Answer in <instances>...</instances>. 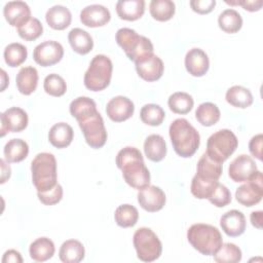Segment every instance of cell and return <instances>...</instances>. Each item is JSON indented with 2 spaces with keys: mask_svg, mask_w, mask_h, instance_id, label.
<instances>
[{
  "mask_svg": "<svg viewBox=\"0 0 263 263\" xmlns=\"http://www.w3.org/2000/svg\"><path fill=\"white\" fill-rule=\"evenodd\" d=\"M220 116L221 113L218 106L211 102L201 103L195 111V117L197 121L203 126L214 125L219 121Z\"/></svg>",
  "mask_w": 263,
  "mask_h": 263,
  "instance_id": "d6a6232c",
  "label": "cell"
},
{
  "mask_svg": "<svg viewBox=\"0 0 263 263\" xmlns=\"http://www.w3.org/2000/svg\"><path fill=\"white\" fill-rule=\"evenodd\" d=\"M3 55L5 63L9 67H17L27 60L28 50L23 44L13 42L5 47Z\"/></svg>",
  "mask_w": 263,
  "mask_h": 263,
  "instance_id": "74e56055",
  "label": "cell"
},
{
  "mask_svg": "<svg viewBox=\"0 0 263 263\" xmlns=\"http://www.w3.org/2000/svg\"><path fill=\"white\" fill-rule=\"evenodd\" d=\"M114 219L118 226L127 228L133 227L136 225L139 219V212L138 210L128 203L119 205L114 213Z\"/></svg>",
  "mask_w": 263,
  "mask_h": 263,
  "instance_id": "8d00e7d4",
  "label": "cell"
},
{
  "mask_svg": "<svg viewBox=\"0 0 263 263\" xmlns=\"http://www.w3.org/2000/svg\"><path fill=\"white\" fill-rule=\"evenodd\" d=\"M86 143L95 149L103 147L107 141V130L102 115L99 112L77 121Z\"/></svg>",
  "mask_w": 263,
  "mask_h": 263,
  "instance_id": "9c48e42d",
  "label": "cell"
},
{
  "mask_svg": "<svg viewBox=\"0 0 263 263\" xmlns=\"http://www.w3.org/2000/svg\"><path fill=\"white\" fill-rule=\"evenodd\" d=\"M246 217L238 210H230L222 215L220 226L222 230L231 237L241 235L246 230Z\"/></svg>",
  "mask_w": 263,
  "mask_h": 263,
  "instance_id": "ffe728a7",
  "label": "cell"
},
{
  "mask_svg": "<svg viewBox=\"0 0 263 263\" xmlns=\"http://www.w3.org/2000/svg\"><path fill=\"white\" fill-rule=\"evenodd\" d=\"M238 146V140L233 132L224 128L211 135L206 142L205 153L214 160L223 163Z\"/></svg>",
  "mask_w": 263,
  "mask_h": 263,
  "instance_id": "52a82bcc",
  "label": "cell"
},
{
  "mask_svg": "<svg viewBox=\"0 0 263 263\" xmlns=\"http://www.w3.org/2000/svg\"><path fill=\"white\" fill-rule=\"evenodd\" d=\"M22 263L23 258L20 254V252L15 250H8L4 253L3 258H2V263Z\"/></svg>",
  "mask_w": 263,
  "mask_h": 263,
  "instance_id": "681fc988",
  "label": "cell"
},
{
  "mask_svg": "<svg viewBox=\"0 0 263 263\" xmlns=\"http://www.w3.org/2000/svg\"><path fill=\"white\" fill-rule=\"evenodd\" d=\"M262 211H256V212H252L250 219L252 222V225L258 229H260L262 227Z\"/></svg>",
  "mask_w": 263,
  "mask_h": 263,
  "instance_id": "f907efd6",
  "label": "cell"
},
{
  "mask_svg": "<svg viewBox=\"0 0 263 263\" xmlns=\"http://www.w3.org/2000/svg\"><path fill=\"white\" fill-rule=\"evenodd\" d=\"M43 88L46 93L53 97H61L67 90V84L64 78L58 74H49L44 78Z\"/></svg>",
  "mask_w": 263,
  "mask_h": 263,
  "instance_id": "7bdbcfd3",
  "label": "cell"
},
{
  "mask_svg": "<svg viewBox=\"0 0 263 263\" xmlns=\"http://www.w3.org/2000/svg\"><path fill=\"white\" fill-rule=\"evenodd\" d=\"M116 164L122 171L124 181L133 188L141 190L150 184V173L141 151L135 147H124L116 156Z\"/></svg>",
  "mask_w": 263,
  "mask_h": 263,
  "instance_id": "6da1fadb",
  "label": "cell"
},
{
  "mask_svg": "<svg viewBox=\"0 0 263 263\" xmlns=\"http://www.w3.org/2000/svg\"><path fill=\"white\" fill-rule=\"evenodd\" d=\"M113 65L105 54H97L90 61L89 67L84 74V85L92 91L105 89L111 81Z\"/></svg>",
  "mask_w": 263,
  "mask_h": 263,
  "instance_id": "8992f818",
  "label": "cell"
},
{
  "mask_svg": "<svg viewBox=\"0 0 263 263\" xmlns=\"http://www.w3.org/2000/svg\"><path fill=\"white\" fill-rule=\"evenodd\" d=\"M138 202L147 212L160 211L165 204V194L157 186L149 185L138 192Z\"/></svg>",
  "mask_w": 263,
  "mask_h": 263,
  "instance_id": "5bb4252c",
  "label": "cell"
},
{
  "mask_svg": "<svg viewBox=\"0 0 263 263\" xmlns=\"http://www.w3.org/2000/svg\"><path fill=\"white\" fill-rule=\"evenodd\" d=\"M141 120L148 125L157 126L160 125L165 117L164 110L156 104H146L140 111Z\"/></svg>",
  "mask_w": 263,
  "mask_h": 263,
  "instance_id": "f35d334b",
  "label": "cell"
},
{
  "mask_svg": "<svg viewBox=\"0 0 263 263\" xmlns=\"http://www.w3.org/2000/svg\"><path fill=\"white\" fill-rule=\"evenodd\" d=\"M31 172L32 182L37 192L47 191L58 184L57 160L51 153H38L31 162Z\"/></svg>",
  "mask_w": 263,
  "mask_h": 263,
  "instance_id": "277c9868",
  "label": "cell"
},
{
  "mask_svg": "<svg viewBox=\"0 0 263 263\" xmlns=\"http://www.w3.org/2000/svg\"><path fill=\"white\" fill-rule=\"evenodd\" d=\"M1 77H2V86H1V91H3L6 87V85L8 84L9 82V78L7 77L6 73L4 70H1Z\"/></svg>",
  "mask_w": 263,
  "mask_h": 263,
  "instance_id": "f5cc1de1",
  "label": "cell"
},
{
  "mask_svg": "<svg viewBox=\"0 0 263 263\" xmlns=\"http://www.w3.org/2000/svg\"><path fill=\"white\" fill-rule=\"evenodd\" d=\"M134 247L138 258L143 262H152L158 259L162 252V245L158 236L147 227H141L134 234Z\"/></svg>",
  "mask_w": 263,
  "mask_h": 263,
  "instance_id": "ba28073f",
  "label": "cell"
},
{
  "mask_svg": "<svg viewBox=\"0 0 263 263\" xmlns=\"http://www.w3.org/2000/svg\"><path fill=\"white\" fill-rule=\"evenodd\" d=\"M213 256L218 263H237L241 260V251L236 245L226 242L222 243Z\"/></svg>",
  "mask_w": 263,
  "mask_h": 263,
  "instance_id": "ab89813d",
  "label": "cell"
},
{
  "mask_svg": "<svg viewBox=\"0 0 263 263\" xmlns=\"http://www.w3.org/2000/svg\"><path fill=\"white\" fill-rule=\"evenodd\" d=\"M68 40L72 49L79 54H86L93 47V40L89 33L80 28L72 29L68 34Z\"/></svg>",
  "mask_w": 263,
  "mask_h": 263,
  "instance_id": "484cf974",
  "label": "cell"
},
{
  "mask_svg": "<svg viewBox=\"0 0 263 263\" xmlns=\"http://www.w3.org/2000/svg\"><path fill=\"white\" fill-rule=\"evenodd\" d=\"M37 196L39 200L45 205H52L58 203L63 197V188L58 183L53 188L44 191V192H37Z\"/></svg>",
  "mask_w": 263,
  "mask_h": 263,
  "instance_id": "f6af8a7d",
  "label": "cell"
},
{
  "mask_svg": "<svg viewBox=\"0 0 263 263\" xmlns=\"http://www.w3.org/2000/svg\"><path fill=\"white\" fill-rule=\"evenodd\" d=\"M257 165L253 158L247 154H240L229 164L228 175L233 182H247L257 171Z\"/></svg>",
  "mask_w": 263,
  "mask_h": 263,
  "instance_id": "4fadbf2b",
  "label": "cell"
},
{
  "mask_svg": "<svg viewBox=\"0 0 263 263\" xmlns=\"http://www.w3.org/2000/svg\"><path fill=\"white\" fill-rule=\"evenodd\" d=\"M187 239L196 251L204 256H213L223 243L219 229L203 223L191 225L187 230Z\"/></svg>",
  "mask_w": 263,
  "mask_h": 263,
  "instance_id": "3957f363",
  "label": "cell"
},
{
  "mask_svg": "<svg viewBox=\"0 0 263 263\" xmlns=\"http://www.w3.org/2000/svg\"><path fill=\"white\" fill-rule=\"evenodd\" d=\"M262 141H263L262 134H258L254 136L249 143V150L251 154L259 160H262Z\"/></svg>",
  "mask_w": 263,
  "mask_h": 263,
  "instance_id": "7dc6e473",
  "label": "cell"
},
{
  "mask_svg": "<svg viewBox=\"0 0 263 263\" xmlns=\"http://www.w3.org/2000/svg\"><path fill=\"white\" fill-rule=\"evenodd\" d=\"M54 245L47 237H39L35 239L29 248L31 258L37 262H44L50 259L54 254Z\"/></svg>",
  "mask_w": 263,
  "mask_h": 263,
  "instance_id": "f1b7e54d",
  "label": "cell"
},
{
  "mask_svg": "<svg viewBox=\"0 0 263 263\" xmlns=\"http://www.w3.org/2000/svg\"><path fill=\"white\" fill-rule=\"evenodd\" d=\"M74 137V132L71 125L66 122H58L53 124L48 133L50 144L59 149L68 147Z\"/></svg>",
  "mask_w": 263,
  "mask_h": 263,
  "instance_id": "44dd1931",
  "label": "cell"
},
{
  "mask_svg": "<svg viewBox=\"0 0 263 263\" xmlns=\"http://www.w3.org/2000/svg\"><path fill=\"white\" fill-rule=\"evenodd\" d=\"M43 32L41 22L36 17H31L27 23L17 28V33L21 38L27 41H33L40 37Z\"/></svg>",
  "mask_w": 263,
  "mask_h": 263,
  "instance_id": "b9f144b4",
  "label": "cell"
},
{
  "mask_svg": "<svg viewBox=\"0 0 263 263\" xmlns=\"http://www.w3.org/2000/svg\"><path fill=\"white\" fill-rule=\"evenodd\" d=\"M135 111V105L126 97L117 96L112 98L106 106L108 117L115 122H121L130 118Z\"/></svg>",
  "mask_w": 263,
  "mask_h": 263,
  "instance_id": "9a60e30c",
  "label": "cell"
},
{
  "mask_svg": "<svg viewBox=\"0 0 263 263\" xmlns=\"http://www.w3.org/2000/svg\"><path fill=\"white\" fill-rule=\"evenodd\" d=\"M70 113L77 121L98 112L96 102L88 97H78L70 104Z\"/></svg>",
  "mask_w": 263,
  "mask_h": 263,
  "instance_id": "1f68e13d",
  "label": "cell"
},
{
  "mask_svg": "<svg viewBox=\"0 0 263 263\" xmlns=\"http://www.w3.org/2000/svg\"><path fill=\"white\" fill-rule=\"evenodd\" d=\"M16 87L22 95L29 96L35 91L38 84V72L32 66L23 67L15 78Z\"/></svg>",
  "mask_w": 263,
  "mask_h": 263,
  "instance_id": "603a6c76",
  "label": "cell"
},
{
  "mask_svg": "<svg viewBox=\"0 0 263 263\" xmlns=\"http://www.w3.org/2000/svg\"><path fill=\"white\" fill-rule=\"evenodd\" d=\"M45 20L50 28L54 30H64L70 26L72 14L66 6L58 4L51 6L46 11Z\"/></svg>",
  "mask_w": 263,
  "mask_h": 263,
  "instance_id": "7402d4cb",
  "label": "cell"
},
{
  "mask_svg": "<svg viewBox=\"0 0 263 263\" xmlns=\"http://www.w3.org/2000/svg\"><path fill=\"white\" fill-rule=\"evenodd\" d=\"M135 64L139 76L146 81H156L163 74V62L159 57L154 53L136 62Z\"/></svg>",
  "mask_w": 263,
  "mask_h": 263,
  "instance_id": "2e32d148",
  "label": "cell"
},
{
  "mask_svg": "<svg viewBox=\"0 0 263 263\" xmlns=\"http://www.w3.org/2000/svg\"><path fill=\"white\" fill-rule=\"evenodd\" d=\"M0 164H1V170H2V174H1V183L3 184V183L6 182L7 179H9L11 170H10L9 164H7L4 159H0Z\"/></svg>",
  "mask_w": 263,
  "mask_h": 263,
  "instance_id": "816d5d0a",
  "label": "cell"
},
{
  "mask_svg": "<svg viewBox=\"0 0 263 263\" xmlns=\"http://www.w3.org/2000/svg\"><path fill=\"white\" fill-rule=\"evenodd\" d=\"M227 4L230 5H241L243 9L249 10V11H257L262 7V0H241V1H225Z\"/></svg>",
  "mask_w": 263,
  "mask_h": 263,
  "instance_id": "c3c4849f",
  "label": "cell"
},
{
  "mask_svg": "<svg viewBox=\"0 0 263 263\" xmlns=\"http://www.w3.org/2000/svg\"><path fill=\"white\" fill-rule=\"evenodd\" d=\"M208 199L214 205L218 208H223L231 202V193L225 185L218 183Z\"/></svg>",
  "mask_w": 263,
  "mask_h": 263,
  "instance_id": "ee69618b",
  "label": "cell"
},
{
  "mask_svg": "<svg viewBox=\"0 0 263 263\" xmlns=\"http://www.w3.org/2000/svg\"><path fill=\"white\" fill-rule=\"evenodd\" d=\"M216 5L215 0H192L190 1V6L193 11L200 13V14H205L211 12Z\"/></svg>",
  "mask_w": 263,
  "mask_h": 263,
  "instance_id": "bcb514c9",
  "label": "cell"
},
{
  "mask_svg": "<svg viewBox=\"0 0 263 263\" xmlns=\"http://www.w3.org/2000/svg\"><path fill=\"white\" fill-rule=\"evenodd\" d=\"M3 153L7 162H20L28 156L29 146L22 139H11L5 144Z\"/></svg>",
  "mask_w": 263,
  "mask_h": 263,
  "instance_id": "4dcf8cb0",
  "label": "cell"
},
{
  "mask_svg": "<svg viewBox=\"0 0 263 263\" xmlns=\"http://www.w3.org/2000/svg\"><path fill=\"white\" fill-rule=\"evenodd\" d=\"M218 183V180H204L195 175L191 181L190 191L196 198H209V196L212 194Z\"/></svg>",
  "mask_w": 263,
  "mask_h": 263,
  "instance_id": "60d3db41",
  "label": "cell"
},
{
  "mask_svg": "<svg viewBox=\"0 0 263 263\" xmlns=\"http://www.w3.org/2000/svg\"><path fill=\"white\" fill-rule=\"evenodd\" d=\"M218 24L220 29H222L224 32L233 34L240 30L242 26V17L235 9L227 8L220 13Z\"/></svg>",
  "mask_w": 263,
  "mask_h": 263,
  "instance_id": "836d02e7",
  "label": "cell"
},
{
  "mask_svg": "<svg viewBox=\"0 0 263 263\" xmlns=\"http://www.w3.org/2000/svg\"><path fill=\"white\" fill-rule=\"evenodd\" d=\"M167 104L174 113L187 114L192 110L194 101L189 93L184 91H177L170 96Z\"/></svg>",
  "mask_w": 263,
  "mask_h": 263,
  "instance_id": "e575fe53",
  "label": "cell"
},
{
  "mask_svg": "<svg viewBox=\"0 0 263 263\" xmlns=\"http://www.w3.org/2000/svg\"><path fill=\"white\" fill-rule=\"evenodd\" d=\"M262 196V173L257 170L246 184H242L236 189L235 197L240 204L245 206H253L261 201Z\"/></svg>",
  "mask_w": 263,
  "mask_h": 263,
  "instance_id": "30bf717a",
  "label": "cell"
},
{
  "mask_svg": "<svg viewBox=\"0 0 263 263\" xmlns=\"http://www.w3.org/2000/svg\"><path fill=\"white\" fill-rule=\"evenodd\" d=\"M7 23L12 27H21L31 18V9L24 1H9L3 8Z\"/></svg>",
  "mask_w": 263,
  "mask_h": 263,
  "instance_id": "e0dca14e",
  "label": "cell"
},
{
  "mask_svg": "<svg viewBox=\"0 0 263 263\" xmlns=\"http://www.w3.org/2000/svg\"><path fill=\"white\" fill-rule=\"evenodd\" d=\"M149 10L153 18L159 22H165L174 16L176 6L172 0H152Z\"/></svg>",
  "mask_w": 263,
  "mask_h": 263,
  "instance_id": "d590c367",
  "label": "cell"
},
{
  "mask_svg": "<svg viewBox=\"0 0 263 263\" xmlns=\"http://www.w3.org/2000/svg\"><path fill=\"white\" fill-rule=\"evenodd\" d=\"M185 67L188 73L192 76H203L208 72L210 67L209 57L200 48H191L187 51L185 55Z\"/></svg>",
  "mask_w": 263,
  "mask_h": 263,
  "instance_id": "d6986e66",
  "label": "cell"
},
{
  "mask_svg": "<svg viewBox=\"0 0 263 263\" xmlns=\"http://www.w3.org/2000/svg\"><path fill=\"white\" fill-rule=\"evenodd\" d=\"M111 18L110 11L101 4H91L85 6L80 11V21L83 25L96 28L106 25Z\"/></svg>",
  "mask_w": 263,
  "mask_h": 263,
  "instance_id": "ac0fdd59",
  "label": "cell"
},
{
  "mask_svg": "<svg viewBox=\"0 0 263 263\" xmlns=\"http://www.w3.org/2000/svg\"><path fill=\"white\" fill-rule=\"evenodd\" d=\"M196 176L204 180H219L222 175V163L212 159L205 152L197 162Z\"/></svg>",
  "mask_w": 263,
  "mask_h": 263,
  "instance_id": "4316f807",
  "label": "cell"
},
{
  "mask_svg": "<svg viewBox=\"0 0 263 263\" xmlns=\"http://www.w3.org/2000/svg\"><path fill=\"white\" fill-rule=\"evenodd\" d=\"M115 38L127 58L135 63L153 53V44L150 39L139 35L130 28H120Z\"/></svg>",
  "mask_w": 263,
  "mask_h": 263,
  "instance_id": "5b68a950",
  "label": "cell"
},
{
  "mask_svg": "<svg viewBox=\"0 0 263 263\" xmlns=\"http://www.w3.org/2000/svg\"><path fill=\"white\" fill-rule=\"evenodd\" d=\"M1 118V137L6 133H18L24 130L28 125V114L20 107H11L6 109L0 115Z\"/></svg>",
  "mask_w": 263,
  "mask_h": 263,
  "instance_id": "7c38bea8",
  "label": "cell"
},
{
  "mask_svg": "<svg viewBox=\"0 0 263 263\" xmlns=\"http://www.w3.org/2000/svg\"><path fill=\"white\" fill-rule=\"evenodd\" d=\"M64 55V48L61 43L54 40H46L38 44L33 51L34 61L42 66L49 67L59 63Z\"/></svg>",
  "mask_w": 263,
  "mask_h": 263,
  "instance_id": "8fae6325",
  "label": "cell"
},
{
  "mask_svg": "<svg viewBox=\"0 0 263 263\" xmlns=\"http://www.w3.org/2000/svg\"><path fill=\"white\" fill-rule=\"evenodd\" d=\"M144 152L148 159L158 162L166 155V144L164 139L157 134L148 136L144 142Z\"/></svg>",
  "mask_w": 263,
  "mask_h": 263,
  "instance_id": "d4e9b609",
  "label": "cell"
},
{
  "mask_svg": "<svg viewBox=\"0 0 263 263\" xmlns=\"http://www.w3.org/2000/svg\"><path fill=\"white\" fill-rule=\"evenodd\" d=\"M85 250L83 245L76 239H68L63 242L59 251V257L64 263H78L83 260Z\"/></svg>",
  "mask_w": 263,
  "mask_h": 263,
  "instance_id": "83f0119b",
  "label": "cell"
},
{
  "mask_svg": "<svg viewBox=\"0 0 263 263\" xmlns=\"http://www.w3.org/2000/svg\"><path fill=\"white\" fill-rule=\"evenodd\" d=\"M225 99L233 107L245 109L253 104V95L251 90L241 85H233L227 89Z\"/></svg>",
  "mask_w": 263,
  "mask_h": 263,
  "instance_id": "f546056e",
  "label": "cell"
},
{
  "mask_svg": "<svg viewBox=\"0 0 263 263\" xmlns=\"http://www.w3.org/2000/svg\"><path fill=\"white\" fill-rule=\"evenodd\" d=\"M168 133L173 148L179 156L190 157L198 149L200 136L187 119H175L170 125Z\"/></svg>",
  "mask_w": 263,
  "mask_h": 263,
  "instance_id": "7a4b0ae2",
  "label": "cell"
},
{
  "mask_svg": "<svg viewBox=\"0 0 263 263\" xmlns=\"http://www.w3.org/2000/svg\"><path fill=\"white\" fill-rule=\"evenodd\" d=\"M145 11L144 0H119L116 3L118 16L125 21L139 20Z\"/></svg>",
  "mask_w": 263,
  "mask_h": 263,
  "instance_id": "cb8c5ba5",
  "label": "cell"
}]
</instances>
